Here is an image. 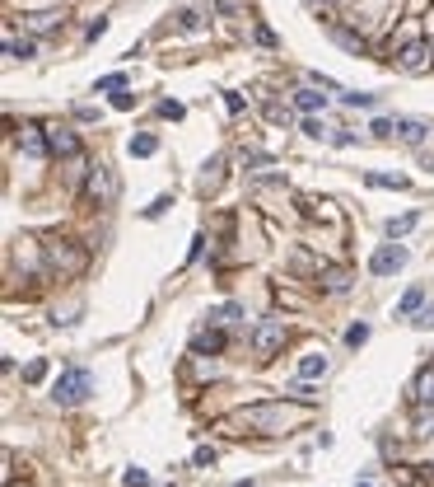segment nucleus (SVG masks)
I'll return each instance as SVG.
<instances>
[{
	"label": "nucleus",
	"mask_w": 434,
	"mask_h": 487,
	"mask_svg": "<svg viewBox=\"0 0 434 487\" xmlns=\"http://www.w3.org/2000/svg\"><path fill=\"white\" fill-rule=\"evenodd\" d=\"M304 417H308V403H257V407L243 412V422L253 431H290Z\"/></svg>",
	"instance_id": "f257e3e1"
},
{
	"label": "nucleus",
	"mask_w": 434,
	"mask_h": 487,
	"mask_svg": "<svg viewBox=\"0 0 434 487\" xmlns=\"http://www.w3.org/2000/svg\"><path fill=\"white\" fill-rule=\"evenodd\" d=\"M89 389H94V375L84 370V366H71L66 375H56V384H51V399L61 407H75L89 399Z\"/></svg>",
	"instance_id": "f03ea898"
},
{
	"label": "nucleus",
	"mask_w": 434,
	"mask_h": 487,
	"mask_svg": "<svg viewBox=\"0 0 434 487\" xmlns=\"http://www.w3.org/2000/svg\"><path fill=\"white\" fill-rule=\"evenodd\" d=\"M285 337H290V328H285V319H261V324L253 328V352L266 361V356H276L285 347Z\"/></svg>",
	"instance_id": "7ed1b4c3"
},
{
	"label": "nucleus",
	"mask_w": 434,
	"mask_h": 487,
	"mask_svg": "<svg viewBox=\"0 0 434 487\" xmlns=\"http://www.w3.org/2000/svg\"><path fill=\"white\" fill-rule=\"evenodd\" d=\"M47 263H51V268H61L66 276H75V272H84V248H75L71 239L47 244Z\"/></svg>",
	"instance_id": "20e7f679"
},
{
	"label": "nucleus",
	"mask_w": 434,
	"mask_h": 487,
	"mask_svg": "<svg viewBox=\"0 0 434 487\" xmlns=\"http://www.w3.org/2000/svg\"><path fill=\"white\" fill-rule=\"evenodd\" d=\"M402 263H407V248H402V244H383V248L369 258V272H374V276H392Z\"/></svg>",
	"instance_id": "39448f33"
},
{
	"label": "nucleus",
	"mask_w": 434,
	"mask_h": 487,
	"mask_svg": "<svg viewBox=\"0 0 434 487\" xmlns=\"http://www.w3.org/2000/svg\"><path fill=\"white\" fill-rule=\"evenodd\" d=\"M47 150H51V155H75V150H79L75 132H66V127H47Z\"/></svg>",
	"instance_id": "423d86ee"
},
{
	"label": "nucleus",
	"mask_w": 434,
	"mask_h": 487,
	"mask_svg": "<svg viewBox=\"0 0 434 487\" xmlns=\"http://www.w3.org/2000/svg\"><path fill=\"white\" fill-rule=\"evenodd\" d=\"M425 66H430V52H425V43H411V47H402V71L420 75Z\"/></svg>",
	"instance_id": "0eeeda50"
},
{
	"label": "nucleus",
	"mask_w": 434,
	"mask_h": 487,
	"mask_svg": "<svg viewBox=\"0 0 434 487\" xmlns=\"http://www.w3.org/2000/svg\"><path fill=\"white\" fill-rule=\"evenodd\" d=\"M397 136H402L407 145H420V141L430 136V127H425L420 117H402V122H397Z\"/></svg>",
	"instance_id": "6e6552de"
},
{
	"label": "nucleus",
	"mask_w": 434,
	"mask_h": 487,
	"mask_svg": "<svg viewBox=\"0 0 434 487\" xmlns=\"http://www.w3.org/2000/svg\"><path fill=\"white\" fill-rule=\"evenodd\" d=\"M416 403L434 407V366H420V375H416Z\"/></svg>",
	"instance_id": "1a4fd4ad"
},
{
	"label": "nucleus",
	"mask_w": 434,
	"mask_h": 487,
	"mask_svg": "<svg viewBox=\"0 0 434 487\" xmlns=\"http://www.w3.org/2000/svg\"><path fill=\"white\" fill-rule=\"evenodd\" d=\"M19 145H24V155H33V160H38V155L47 150V136L38 132V127H24V132H19Z\"/></svg>",
	"instance_id": "9d476101"
},
{
	"label": "nucleus",
	"mask_w": 434,
	"mask_h": 487,
	"mask_svg": "<svg viewBox=\"0 0 434 487\" xmlns=\"http://www.w3.org/2000/svg\"><path fill=\"white\" fill-rule=\"evenodd\" d=\"M299 375H304V379H318V375H327V356H322V352H308L304 361H299Z\"/></svg>",
	"instance_id": "9b49d317"
},
{
	"label": "nucleus",
	"mask_w": 434,
	"mask_h": 487,
	"mask_svg": "<svg viewBox=\"0 0 434 487\" xmlns=\"http://www.w3.org/2000/svg\"><path fill=\"white\" fill-rule=\"evenodd\" d=\"M89 192H94L99 202L112 197V178H107V169H94V174H89Z\"/></svg>",
	"instance_id": "f8f14e48"
},
{
	"label": "nucleus",
	"mask_w": 434,
	"mask_h": 487,
	"mask_svg": "<svg viewBox=\"0 0 434 487\" xmlns=\"http://www.w3.org/2000/svg\"><path fill=\"white\" fill-rule=\"evenodd\" d=\"M127 150H131V155H140V160H145V155H154V150H159V141H154L150 132H145V136H131V145H127Z\"/></svg>",
	"instance_id": "ddd939ff"
},
{
	"label": "nucleus",
	"mask_w": 434,
	"mask_h": 487,
	"mask_svg": "<svg viewBox=\"0 0 434 487\" xmlns=\"http://www.w3.org/2000/svg\"><path fill=\"white\" fill-rule=\"evenodd\" d=\"M322 281H327V291H346V286H350V272H346V268H327V272H322Z\"/></svg>",
	"instance_id": "4468645a"
},
{
	"label": "nucleus",
	"mask_w": 434,
	"mask_h": 487,
	"mask_svg": "<svg viewBox=\"0 0 434 487\" xmlns=\"http://www.w3.org/2000/svg\"><path fill=\"white\" fill-rule=\"evenodd\" d=\"M294 104H299L304 112H318V108H322V94H318V89H299V94H294Z\"/></svg>",
	"instance_id": "2eb2a0df"
},
{
	"label": "nucleus",
	"mask_w": 434,
	"mask_h": 487,
	"mask_svg": "<svg viewBox=\"0 0 434 487\" xmlns=\"http://www.w3.org/2000/svg\"><path fill=\"white\" fill-rule=\"evenodd\" d=\"M420 300H425V291H420V286H411L407 296H402V305H397V314H416V309H420Z\"/></svg>",
	"instance_id": "dca6fc26"
},
{
	"label": "nucleus",
	"mask_w": 434,
	"mask_h": 487,
	"mask_svg": "<svg viewBox=\"0 0 434 487\" xmlns=\"http://www.w3.org/2000/svg\"><path fill=\"white\" fill-rule=\"evenodd\" d=\"M332 38L341 43V47H350V52H364V38H355V33H346V28H332Z\"/></svg>",
	"instance_id": "f3484780"
},
{
	"label": "nucleus",
	"mask_w": 434,
	"mask_h": 487,
	"mask_svg": "<svg viewBox=\"0 0 434 487\" xmlns=\"http://www.w3.org/2000/svg\"><path fill=\"white\" fill-rule=\"evenodd\" d=\"M411 225H416V216H397V220H387V239H402Z\"/></svg>",
	"instance_id": "a211bd4d"
},
{
	"label": "nucleus",
	"mask_w": 434,
	"mask_h": 487,
	"mask_svg": "<svg viewBox=\"0 0 434 487\" xmlns=\"http://www.w3.org/2000/svg\"><path fill=\"white\" fill-rule=\"evenodd\" d=\"M220 347H225L220 333H201V337H196V352H220Z\"/></svg>",
	"instance_id": "6ab92c4d"
},
{
	"label": "nucleus",
	"mask_w": 434,
	"mask_h": 487,
	"mask_svg": "<svg viewBox=\"0 0 434 487\" xmlns=\"http://www.w3.org/2000/svg\"><path fill=\"white\" fill-rule=\"evenodd\" d=\"M192 464H196V468H215V450H210V445H196Z\"/></svg>",
	"instance_id": "aec40b11"
},
{
	"label": "nucleus",
	"mask_w": 434,
	"mask_h": 487,
	"mask_svg": "<svg viewBox=\"0 0 434 487\" xmlns=\"http://www.w3.org/2000/svg\"><path fill=\"white\" fill-rule=\"evenodd\" d=\"M346 108H374V94H341Z\"/></svg>",
	"instance_id": "412c9836"
},
{
	"label": "nucleus",
	"mask_w": 434,
	"mask_h": 487,
	"mask_svg": "<svg viewBox=\"0 0 434 487\" xmlns=\"http://www.w3.org/2000/svg\"><path fill=\"white\" fill-rule=\"evenodd\" d=\"M346 342H350V347H364V342H369V324H355L346 333Z\"/></svg>",
	"instance_id": "4be33fe9"
},
{
	"label": "nucleus",
	"mask_w": 434,
	"mask_h": 487,
	"mask_svg": "<svg viewBox=\"0 0 434 487\" xmlns=\"http://www.w3.org/2000/svg\"><path fill=\"white\" fill-rule=\"evenodd\" d=\"M122 483H127V487H150V473H145V468H127Z\"/></svg>",
	"instance_id": "5701e85b"
},
{
	"label": "nucleus",
	"mask_w": 434,
	"mask_h": 487,
	"mask_svg": "<svg viewBox=\"0 0 434 487\" xmlns=\"http://www.w3.org/2000/svg\"><path fill=\"white\" fill-rule=\"evenodd\" d=\"M229 319H238V305H220V309L210 314V324H229Z\"/></svg>",
	"instance_id": "b1692460"
},
{
	"label": "nucleus",
	"mask_w": 434,
	"mask_h": 487,
	"mask_svg": "<svg viewBox=\"0 0 434 487\" xmlns=\"http://www.w3.org/2000/svg\"><path fill=\"white\" fill-rule=\"evenodd\" d=\"M42 375H47V361H33V366L24 370V379H28V384H38Z\"/></svg>",
	"instance_id": "393cba45"
},
{
	"label": "nucleus",
	"mask_w": 434,
	"mask_h": 487,
	"mask_svg": "<svg viewBox=\"0 0 434 487\" xmlns=\"http://www.w3.org/2000/svg\"><path fill=\"white\" fill-rule=\"evenodd\" d=\"M182 28L196 33V28H201V14H196V10H182Z\"/></svg>",
	"instance_id": "a878e982"
},
{
	"label": "nucleus",
	"mask_w": 434,
	"mask_h": 487,
	"mask_svg": "<svg viewBox=\"0 0 434 487\" xmlns=\"http://www.w3.org/2000/svg\"><path fill=\"white\" fill-rule=\"evenodd\" d=\"M304 132L313 136V141H322V136H327V127H322V122H318V117H308V122H304Z\"/></svg>",
	"instance_id": "bb28decb"
},
{
	"label": "nucleus",
	"mask_w": 434,
	"mask_h": 487,
	"mask_svg": "<svg viewBox=\"0 0 434 487\" xmlns=\"http://www.w3.org/2000/svg\"><path fill=\"white\" fill-rule=\"evenodd\" d=\"M99 89H127V75H103Z\"/></svg>",
	"instance_id": "cd10ccee"
},
{
	"label": "nucleus",
	"mask_w": 434,
	"mask_h": 487,
	"mask_svg": "<svg viewBox=\"0 0 434 487\" xmlns=\"http://www.w3.org/2000/svg\"><path fill=\"white\" fill-rule=\"evenodd\" d=\"M159 117H173V122H178V117H182V104H173V99H168V104H159Z\"/></svg>",
	"instance_id": "c85d7f7f"
},
{
	"label": "nucleus",
	"mask_w": 434,
	"mask_h": 487,
	"mask_svg": "<svg viewBox=\"0 0 434 487\" xmlns=\"http://www.w3.org/2000/svg\"><path fill=\"white\" fill-rule=\"evenodd\" d=\"M112 108L127 112V108H136V99H131V94H112Z\"/></svg>",
	"instance_id": "c756f323"
},
{
	"label": "nucleus",
	"mask_w": 434,
	"mask_h": 487,
	"mask_svg": "<svg viewBox=\"0 0 434 487\" xmlns=\"http://www.w3.org/2000/svg\"><path fill=\"white\" fill-rule=\"evenodd\" d=\"M215 10H220V14H238L243 5H238V0H215Z\"/></svg>",
	"instance_id": "7c9ffc66"
},
{
	"label": "nucleus",
	"mask_w": 434,
	"mask_h": 487,
	"mask_svg": "<svg viewBox=\"0 0 434 487\" xmlns=\"http://www.w3.org/2000/svg\"><path fill=\"white\" fill-rule=\"evenodd\" d=\"M10 56H33V43H10Z\"/></svg>",
	"instance_id": "2f4dec72"
},
{
	"label": "nucleus",
	"mask_w": 434,
	"mask_h": 487,
	"mask_svg": "<svg viewBox=\"0 0 434 487\" xmlns=\"http://www.w3.org/2000/svg\"><path fill=\"white\" fill-rule=\"evenodd\" d=\"M369 132H374V136H392V122H387V117H379V122H374Z\"/></svg>",
	"instance_id": "473e14b6"
},
{
	"label": "nucleus",
	"mask_w": 434,
	"mask_h": 487,
	"mask_svg": "<svg viewBox=\"0 0 434 487\" xmlns=\"http://www.w3.org/2000/svg\"><path fill=\"white\" fill-rule=\"evenodd\" d=\"M416 328H434V309H425V314L416 319Z\"/></svg>",
	"instance_id": "72a5a7b5"
},
{
	"label": "nucleus",
	"mask_w": 434,
	"mask_h": 487,
	"mask_svg": "<svg viewBox=\"0 0 434 487\" xmlns=\"http://www.w3.org/2000/svg\"><path fill=\"white\" fill-rule=\"evenodd\" d=\"M233 487H253V483H233Z\"/></svg>",
	"instance_id": "f704fd0d"
},
{
	"label": "nucleus",
	"mask_w": 434,
	"mask_h": 487,
	"mask_svg": "<svg viewBox=\"0 0 434 487\" xmlns=\"http://www.w3.org/2000/svg\"><path fill=\"white\" fill-rule=\"evenodd\" d=\"M10 487H19V483H10Z\"/></svg>",
	"instance_id": "c9c22d12"
}]
</instances>
